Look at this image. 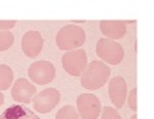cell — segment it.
<instances>
[{
	"label": "cell",
	"instance_id": "obj_12",
	"mask_svg": "<svg viewBox=\"0 0 154 119\" xmlns=\"http://www.w3.org/2000/svg\"><path fill=\"white\" fill-rule=\"evenodd\" d=\"M0 119H39V117L22 104H12L0 114Z\"/></svg>",
	"mask_w": 154,
	"mask_h": 119
},
{
	"label": "cell",
	"instance_id": "obj_10",
	"mask_svg": "<svg viewBox=\"0 0 154 119\" xmlns=\"http://www.w3.org/2000/svg\"><path fill=\"white\" fill-rule=\"evenodd\" d=\"M108 96L116 108H122L127 99V83L123 77H112L108 84Z\"/></svg>",
	"mask_w": 154,
	"mask_h": 119
},
{
	"label": "cell",
	"instance_id": "obj_3",
	"mask_svg": "<svg viewBox=\"0 0 154 119\" xmlns=\"http://www.w3.org/2000/svg\"><path fill=\"white\" fill-rule=\"evenodd\" d=\"M96 54L108 65H118L125 58V49L116 41L100 38L96 45Z\"/></svg>",
	"mask_w": 154,
	"mask_h": 119
},
{
	"label": "cell",
	"instance_id": "obj_4",
	"mask_svg": "<svg viewBox=\"0 0 154 119\" xmlns=\"http://www.w3.org/2000/svg\"><path fill=\"white\" fill-rule=\"evenodd\" d=\"M62 68L66 73L70 76L79 77L84 73V70L88 66V57L85 50L82 49H76V50H70L62 56Z\"/></svg>",
	"mask_w": 154,
	"mask_h": 119
},
{
	"label": "cell",
	"instance_id": "obj_17",
	"mask_svg": "<svg viewBox=\"0 0 154 119\" xmlns=\"http://www.w3.org/2000/svg\"><path fill=\"white\" fill-rule=\"evenodd\" d=\"M127 102H128V107L133 111H137V88H133L130 91V95L127 96Z\"/></svg>",
	"mask_w": 154,
	"mask_h": 119
},
{
	"label": "cell",
	"instance_id": "obj_11",
	"mask_svg": "<svg viewBox=\"0 0 154 119\" xmlns=\"http://www.w3.org/2000/svg\"><path fill=\"white\" fill-rule=\"evenodd\" d=\"M126 24L125 20H103L100 22V30L106 38L108 39H119V38H123L126 34Z\"/></svg>",
	"mask_w": 154,
	"mask_h": 119
},
{
	"label": "cell",
	"instance_id": "obj_13",
	"mask_svg": "<svg viewBox=\"0 0 154 119\" xmlns=\"http://www.w3.org/2000/svg\"><path fill=\"white\" fill-rule=\"evenodd\" d=\"M14 81V72L8 65L0 64V91L10 89Z\"/></svg>",
	"mask_w": 154,
	"mask_h": 119
},
{
	"label": "cell",
	"instance_id": "obj_16",
	"mask_svg": "<svg viewBox=\"0 0 154 119\" xmlns=\"http://www.w3.org/2000/svg\"><path fill=\"white\" fill-rule=\"evenodd\" d=\"M101 119H122V117L119 115L116 108L107 106L104 108H101Z\"/></svg>",
	"mask_w": 154,
	"mask_h": 119
},
{
	"label": "cell",
	"instance_id": "obj_14",
	"mask_svg": "<svg viewBox=\"0 0 154 119\" xmlns=\"http://www.w3.org/2000/svg\"><path fill=\"white\" fill-rule=\"evenodd\" d=\"M56 119H80V117L75 107L68 104L58 110V112L56 114Z\"/></svg>",
	"mask_w": 154,
	"mask_h": 119
},
{
	"label": "cell",
	"instance_id": "obj_1",
	"mask_svg": "<svg viewBox=\"0 0 154 119\" xmlns=\"http://www.w3.org/2000/svg\"><path fill=\"white\" fill-rule=\"evenodd\" d=\"M111 76V69L103 61H92L84 73L81 74V85L82 88L89 91H96L104 87Z\"/></svg>",
	"mask_w": 154,
	"mask_h": 119
},
{
	"label": "cell",
	"instance_id": "obj_19",
	"mask_svg": "<svg viewBox=\"0 0 154 119\" xmlns=\"http://www.w3.org/2000/svg\"><path fill=\"white\" fill-rule=\"evenodd\" d=\"M4 103V95H3V91H0V106Z\"/></svg>",
	"mask_w": 154,
	"mask_h": 119
},
{
	"label": "cell",
	"instance_id": "obj_5",
	"mask_svg": "<svg viewBox=\"0 0 154 119\" xmlns=\"http://www.w3.org/2000/svg\"><path fill=\"white\" fill-rule=\"evenodd\" d=\"M29 77L38 85H46L56 77V66L50 61H35L29 66Z\"/></svg>",
	"mask_w": 154,
	"mask_h": 119
},
{
	"label": "cell",
	"instance_id": "obj_6",
	"mask_svg": "<svg viewBox=\"0 0 154 119\" xmlns=\"http://www.w3.org/2000/svg\"><path fill=\"white\" fill-rule=\"evenodd\" d=\"M101 103L93 93H81L77 98V112L80 119H97L101 114Z\"/></svg>",
	"mask_w": 154,
	"mask_h": 119
},
{
	"label": "cell",
	"instance_id": "obj_21",
	"mask_svg": "<svg viewBox=\"0 0 154 119\" xmlns=\"http://www.w3.org/2000/svg\"><path fill=\"white\" fill-rule=\"evenodd\" d=\"M130 119H138V117H137V114H134V115H133V117H131Z\"/></svg>",
	"mask_w": 154,
	"mask_h": 119
},
{
	"label": "cell",
	"instance_id": "obj_9",
	"mask_svg": "<svg viewBox=\"0 0 154 119\" xmlns=\"http://www.w3.org/2000/svg\"><path fill=\"white\" fill-rule=\"evenodd\" d=\"M43 48V37L39 31H30L24 33L22 38V50L29 58H35L41 54Z\"/></svg>",
	"mask_w": 154,
	"mask_h": 119
},
{
	"label": "cell",
	"instance_id": "obj_8",
	"mask_svg": "<svg viewBox=\"0 0 154 119\" xmlns=\"http://www.w3.org/2000/svg\"><path fill=\"white\" fill-rule=\"evenodd\" d=\"M35 95H37V88L34 87L31 81L27 79H19L15 81V84L11 88V96L14 100L18 103L29 104L34 100Z\"/></svg>",
	"mask_w": 154,
	"mask_h": 119
},
{
	"label": "cell",
	"instance_id": "obj_2",
	"mask_svg": "<svg viewBox=\"0 0 154 119\" xmlns=\"http://www.w3.org/2000/svg\"><path fill=\"white\" fill-rule=\"evenodd\" d=\"M85 31L76 24H66L61 27L56 35V43L58 49L66 52L80 49L85 43Z\"/></svg>",
	"mask_w": 154,
	"mask_h": 119
},
{
	"label": "cell",
	"instance_id": "obj_15",
	"mask_svg": "<svg viewBox=\"0 0 154 119\" xmlns=\"http://www.w3.org/2000/svg\"><path fill=\"white\" fill-rule=\"evenodd\" d=\"M14 43V34L10 31H0V52L8 50Z\"/></svg>",
	"mask_w": 154,
	"mask_h": 119
},
{
	"label": "cell",
	"instance_id": "obj_20",
	"mask_svg": "<svg viewBox=\"0 0 154 119\" xmlns=\"http://www.w3.org/2000/svg\"><path fill=\"white\" fill-rule=\"evenodd\" d=\"M73 22H75V24H76V23H84L85 20H73Z\"/></svg>",
	"mask_w": 154,
	"mask_h": 119
},
{
	"label": "cell",
	"instance_id": "obj_7",
	"mask_svg": "<svg viewBox=\"0 0 154 119\" xmlns=\"http://www.w3.org/2000/svg\"><path fill=\"white\" fill-rule=\"evenodd\" d=\"M61 100V93L56 88H46L42 92L37 93L32 100L34 110L41 114H49Z\"/></svg>",
	"mask_w": 154,
	"mask_h": 119
},
{
	"label": "cell",
	"instance_id": "obj_18",
	"mask_svg": "<svg viewBox=\"0 0 154 119\" xmlns=\"http://www.w3.org/2000/svg\"><path fill=\"white\" fill-rule=\"evenodd\" d=\"M16 24V20H0V31H10Z\"/></svg>",
	"mask_w": 154,
	"mask_h": 119
}]
</instances>
